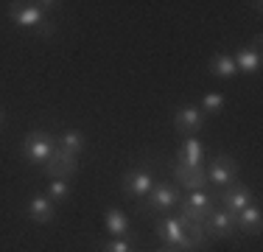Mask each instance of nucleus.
<instances>
[{
    "mask_svg": "<svg viewBox=\"0 0 263 252\" xmlns=\"http://www.w3.org/2000/svg\"><path fill=\"white\" fill-rule=\"evenodd\" d=\"M179 196H182V193H179V188L174 185V182L160 179V182H154V188L140 199L137 213H140V216H154V219L171 216L179 205Z\"/></svg>",
    "mask_w": 263,
    "mask_h": 252,
    "instance_id": "1",
    "label": "nucleus"
},
{
    "mask_svg": "<svg viewBox=\"0 0 263 252\" xmlns=\"http://www.w3.org/2000/svg\"><path fill=\"white\" fill-rule=\"evenodd\" d=\"M53 151H56V137L51 135V132H45V129H31V132H26L23 146H20V154H23V160H26V163L42 168L48 160H51Z\"/></svg>",
    "mask_w": 263,
    "mask_h": 252,
    "instance_id": "2",
    "label": "nucleus"
},
{
    "mask_svg": "<svg viewBox=\"0 0 263 252\" xmlns=\"http://www.w3.org/2000/svg\"><path fill=\"white\" fill-rule=\"evenodd\" d=\"M154 182H157L154 168L146 166V163H140V166L129 168V171L121 176V193L126 199H143L154 188Z\"/></svg>",
    "mask_w": 263,
    "mask_h": 252,
    "instance_id": "3",
    "label": "nucleus"
},
{
    "mask_svg": "<svg viewBox=\"0 0 263 252\" xmlns=\"http://www.w3.org/2000/svg\"><path fill=\"white\" fill-rule=\"evenodd\" d=\"M204 174H208V185L210 188H227L238 182V174H241V166L233 154H216L213 160L204 166Z\"/></svg>",
    "mask_w": 263,
    "mask_h": 252,
    "instance_id": "4",
    "label": "nucleus"
},
{
    "mask_svg": "<svg viewBox=\"0 0 263 252\" xmlns=\"http://www.w3.org/2000/svg\"><path fill=\"white\" fill-rule=\"evenodd\" d=\"M154 232H157V238L165 247H174L177 252H193L191 241H187L182 224H179L177 216H160L154 219Z\"/></svg>",
    "mask_w": 263,
    "mask_h": 252,
    "instance_id": "5",
    "label": "nucleus"
},
{
    "mask_svg": "<svg viewBox=\"0 0 263 252\" xmlns=\"http://www.w3.org/2000/svg\"><path fill=\"white\" fill-rule=\"evenodd\" d=\"M168 171H171V182H174V185L185 188L187 193L210 188L208 185V174H204V166H185V163L171 160V163H168Z\"/></svg>",
    "mask_w": 263,
    "mask_h": 252,
    "instance_id": "6",
    "label": "nucleus"
},
{
    "mask_svg": "<svg viewBox=\"0 0 263 252\" xmlns=\"http://www.w3.org/2000/svg\"><path fill=\"white\" fill-rule=\"evenodd\" d=\"M255 199V191L249 185H243V182H233V185L221 188L218 191V205H221V210L233 213V216H238V213L243 210V207H249Z\"/></svg>",
    "mask_w": 263,
    "mask_h": 252,
    "instance_id": "7",
    "label": "nucleus"
},
{
    "mask_svg": "<svg viewBox=\"0 0 263 252\" xmlns=\"http://www.w3.org/2000/svg\"><path fill=\"white\" fill-rule=\"evenodd\" d=\"M204 123H208V115H204L196 104H185V106H177V110H174V129L185 137L199 135V132L204 129Z\"/></svg>",
    "mask_w": 263,
    "mask_h": 252,
    "instance_id": "8",
    "label": "nucleus"
},
{
    "mask_svg": "<svg viewBox=\"0 0 263 252\" xmlns=\"http://www.w3.org/2000/svg\"><path fill=\"white\" fill-rule=\"evenodd\" d=\"M6 14H9V20L14 23L17 28H23V31H36L42 23L48 20V17L42 14L31 0H26V3H6Z\"/></svg>",
    "mask_w": 263,
    "mask_h": 252,
    "instance_id": "9",
    "label": "nucleus"
},
{
    "mask_svg": "<svg viewBox=\"0 0 263 252\" xmlns=\"http://www.w3.org/2000/svg\"><path fill=\"white\" fill-rule=\"evenodd\" d=\"M76 171H79V157L62 151L59 146H56V151L51 154V160L42 166V174H45L48 179H67L70 182V176H76Z\"/></svg>",
    "mask_w": 263,
    "mask_h": 252,
    "instance_id": "10",
    "label": "nucleus"
},
{
    "mask_svg": "<svg viewBox=\"0 0 263 252\" xmlns=\"http://www.w3.org/2000/svg\"><path fill=\"white\" fill-rule=\"evenodd\" d=\"M204 227H208L213 241H216V238H233L238 232L235 230V216H233V213H227V210H221V207H216V210L204 219Z\"/></svg>",
    "mask_w": 263,
    "mask_h": 252,
    "instance_id": "11",
    "label": "nucleus"
},
{
    "mask_svg": "<svg viewBox=\"0 0 263 252\" xmlns=\"http://www.w3.org/2000/svg\"><path fill=\"white\" fill-rule=\"evenodd\" d=\"M104 230L109 232V238H132L135 241V230H132V219L118 207H106L104 213Z\"/></svg>",
    "mask_w": 263,
    "mask_h": 252,
    "instance_id": "12",
    "label": "nucleus"
},
{
    "mask_svg": "<svg viewBox=\"0 0 263 252\" xmlns=\"http://www.w3.org/2000/svg\"><path fill=\"white\" fill-rule=\"evenodd\" d=\"M26 213L34 224H51L56 219V205L45 196V193H34V196L26 202Z\"/></svg>",
    "mask_w": 263,
    "mask_h": 252,
    "instance_id": "13",
    "label": "nucleus"
},
{
    "mask_svg": "<svg viewBox=\"0 0 263 252\" xmlns=\"http://www.w3.org/2000/svg\"><path fill=\"white\" fill-rule=\"evenodd\" d=\"M235 230L243 232V236H260L263 230V210L258 202H252L249 207H243L235 216Z\"/></svg>",
    "mask_w": 263,
    "mask_h": 252,
    "instance_id": "14",
    "label": "nucleus"
},
{
    "mask_svg": "<svg viewBox=\"0 0 263 252\" xmlns=\"http://www.w3.org/2000/svg\"><path fill=\"white\" fill-rule=\"evenodd\" d=\"M174 160H177V163H185V166H204V146H202V140H199L196 135H193V137H185V140L179 143Z\"/></svg>",
    "mask_w": 263,
    "mask_h": 252,
    "instance_id": "15",
    "label": "nucleus"
},
{
    "mask_svg": "<svg viewBox=\"0 0 263 252\" xmlns=\"http://www.w3.org/2000/svg\"><path fill=\"white\" fill-rule=\"evenodd\" d=\"M233 62H235L238 73L255 76V73L260 70V65H263V56H260V50H255V48H249V45H241L233 53Z\"/></svg>",
    "mask_w": 263,
    "mask_h": 252,
    "instance_id": "16",
    "label": "nucleus"
},
{
    "mask_svg": "<svg viewBox=\"0 0 263 252\" xmlns=\"http://www.w3.org/2000/svg\"><path fill=\"white\" fill-rule=\"evenodd\" d=\"M56 146H59L62 151H67V154L79 157L87 146V137H84V132H79V129H67V132H62V135L56 137Z\"/></svg>",
    "mask_w": 263,
    "mask_h": 252,
    "instance_id": "17",
    "label": "nucleus"
},
{
    "mask_svg": "<svg viewBox=\"0 0 263 252\" xmlns=\"http://www.w3.org/2000/svg\"><path fill=\"white\" fill-rule=\"evenodd\" d=\"M210 73L216 76V79H235L238 67H235V62H233V56L221 50V53H213L210 56Z\"/></svg>",
    "mask_w": 263,
    "mask_h": 252,
    "instance_id": "18",
    "label": "nucleus"
},
{
    "mask_svg": "<svg viewBox=\"0 0 263 252\" xmlns=\"http://www.w3.org/2000/svg\"><path fill=\"white\" fill-rule=\"evenodd\" d=\"M45 196L51 199L56 207H59V205H65V202L73 196V188H70V182H67V179H48Z\"/></svg>",
    "mask_w": 263,
    "mask_h": 252,
    "instance_id": "19",
    "label": "nucleus"
},
{
    "mask_svg": "<svg viewBox=\"0 0 263 252\" xmlns=\"http://www.w3.org/2000/svg\"><path fill=\"white\" fill-rule=\"evenodd\" d=\"M224 106H227V98H224V93L210 90V93H204V96H202V106H199V110H202L204 115H218Z\"/></svg>",
    "mask_w": 263,
    "mask_h": 252,
    "instance_id": "20",
    "label": "nucleus"
},
{
    "mask_svg": "<svg viewBox=\"0 0 263 252\" xmlns=\"http://www.w3.org/2000/svg\"><path fill=\"white\" fill-rule=\"evenodd\" d=\"M98 249L101 252H140L132 238H109V241H104Z\"/></svg>",
    "mask_w": 263,
    "mask_h": 252,
    "instance_id": "21",
    "label": "nucleus"
},
{
    "mask_svg": "<svg viewBox=\"0 0 263 252\" xmlns=\"http://www.w3.org/2000/svg\"><path fill=\"white\" fill-rule=\"evenodd\" d=\"M34 34H36V37H40V40H51V37L56 34V20H53V17H48V20H45V23H42V25H40V28H36V31H34Z\"/></svg>",
    "mask_w": 263,
    "mask_h": 252,
    "instance_id": "22",
    "label": "nucleus"
},
{
    "mask_svg": "<svg viewBox=\"0 0 263 252\" xmlns=\"http://www.w3.org/2000/svg\"><path fill=\"white\" fill-rule=\"evenodd\" d=\"M152 252H177L174 247H165V244H162V247H157V249H152Z\"/></svg>",
    "mask_w": 263,
    "mask_h": 252,
    "instance_id": "23",
    "label": "nucleus"
},
{
    "mask_svg": "<svg viewBox=\"0 0 263 252\" xmlns=\"http://www.w3.org/2000/svg\"><path fill=\"white\" fill-rule=\"evenodd\" d=\"M3 121H6V115H3V110H0V126H3Z\"/></svg>",
    "mask_w": 263,
    "mask_h": 252,
    "instance_id": "24",
    "label": "nucleus"
}]
</instances>
